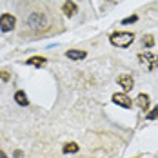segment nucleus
Wrapping results in <instances>:
<instances>
[{
  "label": "nucleus",
  "instance_id": "1",
  "mask_svg": "<svg viewBox=\"0 0 158 158\" xmlns=\"http://www.w3.org/2000/svg\"><path fill=\"white\" fill-rule=\"evenodd\" d=\"M109 40H111V44L116 46V48H127V46L133 44L135 35H133V33H127V31H116V33L111 35Z\"/></svg>",
  "mask_w": 158,
  "mask_h": 158
},
{
  "label": "nucleus",
  "instance_id": "2",
  "mask_svg": "<svg viewBox=\"0 0 158 158\" xmlns=\"http://www.w3.org/2000/svg\"><path fill=\"white\" fill-rule=\"evenodd\" d=\"M138 60L142 64H145L149 71H155L156 65H158V56H155L153 53H140L138 55Z\"/></svg>",
  "mask_w": 158,
  "mask_h": 158
},
{
  "label": "nucleus",
  "instance_id": "3",
  "mask_svg": "<svg viewBox=\"0 0 158 158\" xmlns=\"http://www.w3.org/2000/svg\"><path fill=\"white\" fill-rule=\"evenodd\" d=\"M15 24H16V20H15L13 15L6 13V15L0 16V29H2V31L7 33V31H11V29H15Z\"/></svg>",
  "mask_w": 158,
  "mask_h": 158
},
{
  "label": "nucleus",
  "instance_id": "4",
  "mask_svg": "<svg viewBox=\"0 0 158 158\" xmlns=\"http://www.w3.org/2000/svg\"><path fill=\"white\" fill-rule=\"evenodd\" d=\"M113 102H114L116 106H122V107H126V109H129V107L133 106L131 98H129L126 93H116V95H113Z\"/></svg>",
  "mask_w": 158,
  "mask_h": 158
},
{
  "label": "nucleus",
  "instance_id": "5",
  "mask_svg": "<svg viewBox=\"0 0 158 158\" xmlns=\"http://www.w3.org/2000/svg\"><path fill=\"white\" fill-rule=\"evenodd\" d=\"M118 85H122L124 91H131L135 87V80L131 78V75H120L118 77Z\"/></svg>",
  "mask_w": 158,
  "mask_h": 158
},
{
  "label": "nucleus",
  "instance_id": "6",
  "mask_svg": "<svg viewBox=\"0 0 158 158\" xmlns=\"http://www.w3.org/2000/svg\"><path fill=\"white\" fill-rule=\"evenodd\" d=\"M62 13H65V16H73L75 13H77V4H73V0H67V2H64Z\"/></svg>",
  "mask_w": 158,
  "mask_h": 158
},
{
  "label": "nucleus",
  "instance_id": "7",
  "mask_svg": "<svg viewBox=\"0 0 158 158\" xmlns=\"http://www.w3.org/2000/svg\"><path fill=\"white\" fill-rule=\"evenodd\" d=\"M65 56L71 58V60H82V58L87 56V53H85V51H78V49H69V51L65 53Z\"/></svg>",
  "mask_w": 158,
  "mask_h": 158
},
{
  "label": "nucleus",
  "instance_id": "8",
  "mask_svg": "<svg viewBox=\"0 0 158 158\" xmlns=\"http://www.w3.org/2000/svg\"><path fill=\"white\" fill-rule=\"evenodd\" d=\"M48 62L44 56H31V58H27L26 60V64L27 65H36V67H40V65H44V64Z\"/></svg>",
  "mask_w": 158,
  "mask_h": 158
},
{
  "label": "nucleus",
  "instance_id": "9",
  "mask_svg": "<svg viewBox=\"0 0 158 158\" xmlns=\"http://www.w3.org/2000/svg\"><path fill=\"white\" fill-rule=\"evenodd\" d=\"M15 100H16L18 106H27V104H29V100H27V96H26L24 91H16L15 93Z\"/></svg>",
  "mask_w": 158,
  "mask_h": 158
},
{
  "label": "nucleus",
  "instance_id": "10",
  "mask_svg": "<svg viewBox=\"0 0 158 158\" xmlns=\"http://www.w3.org/2000/svg\"><path fill=\"white\" fill-rule=\"evenodd\" d=\"M136 100H138V106H140V109H147V107H149V96L147 95H138V98H136Z\"/></svg>",
  "mask_w": 158,
  "mask_h": 158
},
{
  "label": "nucleus",
  "instance_id": "11",
  "mask_svg": "<svg viewBox=\"0 0 158 158\" xmlns=\"http://www.w3.org/2000/svg\"><path fill=\"white\" fill-rule=\"evenodd\" d=\"M77 151H78V145H77V143L69 142V143L64 145V153H65V155H69V153H77Z\"/></svg>",
  "mask_w": 158,
  "mask_h": 158
},
{
  "label": "nucleus",
  "instance_id": "12",
  "mask_svg": "<svg viewBox=\"0 0 158 158\" xmlns=\"http://www.w3.org/2000/svg\"><path fill=\"white\" fill-rule=\"evenodd\" d=\"M142 42H143V46H147V48H151V46L155 44V38H153L151 35H147V36H143V38H142Z\"/></svg>",
  "mask_w": 158,
  "mask_h": 158
},
{
  "label": "nucleus",
  "instance_id": "13",
  "mask_svg": "<svg viewBox=\"0 0 158 158\" xmlns=\"http://www.w3.org/2000/svg\"><path fill=\"white\" fill-rule=\"evenodd\" d=\"M156 118H158V107H155V109L147 114V120H156Z\"/></svg>",
  "mask_w": 158,
  "mask_h": 158
},
{
  "label": "nucleus",
  "instance_id": "14",
  "mask_svg": "<svg viewBox=\"0 0 158 158\" xmlns=\"http://www.w3.org/2000/svg\"><path fill=\"white\" fill-rule=\"evenodd\" d=\"M136 20H138V16H136V15H133V16H127V18H124V20H122V24L126 26V24H131V22H136Z\"/></svg>",
  "mask_w": 158,
  "mask_h": 158
},
{
  "label": "nucleus",
  "instance_id": "15",
  "mask_svg": "<svg viewBox=\"0 0 158 158\" xmlns=\"http://www.w3.org/2000/svg\"><path fill=\"white\" fill-rule=\"evenodd\" d=\"M0 78L2 80H9V73H7V71H2V73H0Z\"/></svg>",
  "mask_w": 158,
  "mask_h": 158
},
{
  "label": "nucleus",
  "instance_id": "16",
  "mask_svg": "<svg viewBox=\"0 0 158 158\" xmlns=\"http://www.w3.org/2000/svg\"><path fill=\"white\" fill-rule=\"evenodd\" d=\"M0 158H6V153L4 151H0Z\"/></svg>",
  "mask_w": 158,
  "mask_h": 158
},
{
  "label": "nucleus",
  "instance_id": "17",
  "mask_svg": "<svg viewBox=\"0 0 158 158\" xmlns=\"http://www.w3.org/2000/svg\"><path fill=\"white\" fill-rule=\"evenodd\" d=\"M136 158H142V156H136Z\"/></svg>",
  "mask_w": 158,
  "mask_h": 158
}]
</instances>
